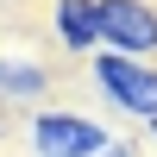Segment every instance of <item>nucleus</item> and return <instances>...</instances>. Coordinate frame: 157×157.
I'll return each mask as SVG.
<instances>
[{"label": "nucleus", "mask_w": 157, "mask_h": 157, "mask_svg": "<svg viewBox=\"0 0 157 157\" xmlns=\"http://www.w3.org/2000/svg\"><path fill=\"white\" fill-rule=\"evenodd\" d=\"M88 82L126 120H157V63L151 57H120V50H94L88 57Z\"/></svg>", "instance_id": "f257e3e1"}, {"label": "nucleus", "mask_w": 157, "mask_h": 157, "mask_svg": "<svg viewBox=\"0 0 157 157\" xmlns=\"http://www.w3.org/2000/svg\"><path fill=\"white\" fill-rule=\"evenodd\" d=\"M25 145H32V157H101L113 145V132L75 107H32Z\"/></svg>", "instance_id": "f03ea898"}, {"label": "nucleus", "mask_w": 157, "mask_h": 157, "mask_svg": "<svg viewBox=\"0 0 157 157\" xmlns=\"http://www.w3.org/2000/svg\"><path fill=\"white\" fill-rule=\"evenodd\" d=\"M101 50L157 57V0H101Z\"/></svg>", "instance_id": "7ed1b4c3"}, {"label": "nucleus", "mask_w": 157, "mask_h": 157, "mask_svg": "<svg viewBox=\"0 0 157 157\" xmlns=\"http://www.w3.org/2000/svg\"><path fill=\"white\" fill-rule=\"evenodd\" d=\"M50 69L44 57H25V50H0V107H44L50 101Z\"/></svg>", "instance_id": "20e7f679"}, {"label": "nucleus", "mask_w": 157, "mask_h": 157, "mask_svg": "<svg viewBox=\"0 0 157 157\" xmlns=\"http://www.w3.org/2000/svg\"><path fill=\"white\" fill-rule=\"evenodd\" d=\"M50 38L63 57H94L101 50V0H50Z\"/></svg>", "instance_id": "39448f33"}, {"label": "nucleus", "mask_w": 157, "mask_h": 157, "mask_svg": "<svg viewBox=\"0 0 157 157\" xmlns=\"http://www.w3.org/2000/svg\"><path fill=\"white\" fill-rule=\"evenodd\" d=\"M101 157H138V151H132V145H120V138H113V145L101 151Z\"/></svg>", "instance_id": "423d86ee"}, {"label": "nucleus", "mask_w": 157, "mask_h": 157, "mask_svg": "<svg viewBox=\"0 0 157 157\" xmlns=\"http://www.w3.org/2000/svg\"><path fill=\"white\" fill-rule=\"evenodd\" d=\"M0 138H13V107H0Z\"/></svg>", "instance_id": "0eeeda50"}, {"label": "nucleus", "mask_w": 157, "mask_h": 157, "mask_svg": "<svg viewBox=\"0 0 157 157\" xmlns=\"http://www.w3.org/2000/svg\"><path fill=\"white\" fill-rule=\"evenodd\" d=\"M145 132H151V138H157V120H151V126H145Z\"/></svg>", "instance_id": "6e6552de"}]
</instances>
